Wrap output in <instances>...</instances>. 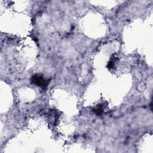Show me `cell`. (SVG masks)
<instances>
[{
  "mask_svg": "<svg viewBox=\"0 0 153 153\" xmlns=\"http://www.w3.org/2000/svg\"><path fill=\"white\" fill-rule=\"evenodd\" d=\"M33 81H34V83L41 86H46L47 85V82L44 79L39 75L33 76Z\"/></svg>",
  "mask_w": 153,
  "mask_h": 153,
  "instance_id": "obj_1",
  "label": "cell"
}]
</instances>
